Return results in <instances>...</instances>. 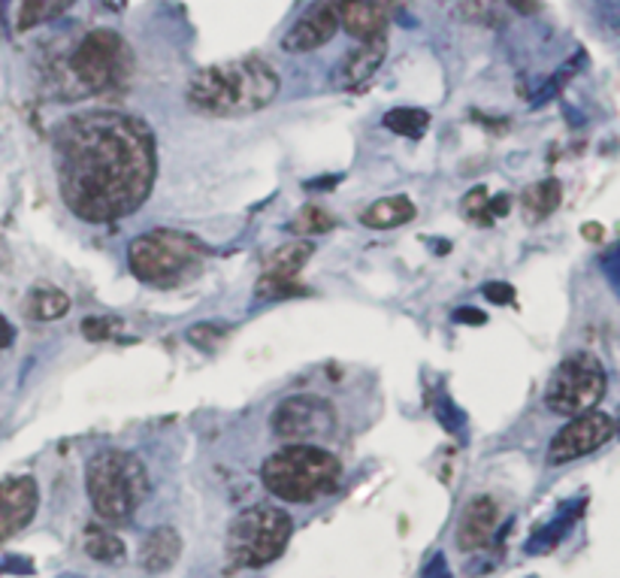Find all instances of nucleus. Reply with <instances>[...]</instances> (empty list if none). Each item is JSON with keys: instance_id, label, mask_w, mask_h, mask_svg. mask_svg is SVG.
<instances>
[{"instance_id": "f257e3e1", "label": "nucleus", "mask_w": 620, "mask_h": 578, "mask_svg": "<svg viewBox=\"0 0 620 578\" xmlns=\"http://www.w3.org/2000/svg\"><path fill=\"white\" fill-rule=\"evenodd\" d=\"M52 158L61 201L89 224L119 222L140 210L157 176L152 128L115 110L77 112L58 124Z\"/></svg>"}, {"instance_id": "ddd939ff", "label": "nucleus", "mask_w": 620, "mask_h": 578, "mask_svg": "<svg viewBox=\"0 0 620 578\" xmlns=\"http://www.w3.org/2000/svg\"><path fill=\"white\" fill-rule=\"evenodd\" d=\"M403 7V0H339V22L355 40L385 34L390 16Z\"/></svg>"}, {"instance_id": "393cba45", "label": "nucleus", "mask_w": 620, "mask_h": 578, "mask_svg": "<svg viewBox=\"0 0 620 578\" xmlns=\"http://www.w3.org/2000/svg\"><path fill=\"white\" fill-rule=\"evenodd\" d=\"M224 336H227V331L218 327V324H194L189 334H185V339L194 348H200V352H215L224 343Z\"/></svg>"}, {"instance_id": "c85d7f7f", "label": "nucleus", "mask_w": 620, "mask_h": 578, "mask_svg": "<svg viewBox=\"0 0 620 578\" xmlns=\"http://www.w3.org/2000/svg\"><path fill=\"white\" fill-rule=\"evenodd\" d=\"M485 297H488L490 303H511L515 288L506 285V282H488V285H485Z\"/></svg>"}, {"instance_id": "f8f14e48", "label": "nucleus", "mask_w": 620, "mask_h": 578, "mask_svg": "<svg viewBox=\"0 0 620 578\" xmlns=\"http://www.w3.org/2000/svg\"><path fill=\"white\" fill-rule=\"evenodd\" d=\"M37 506H40V488L31 476L0 481V545L33 521Z\"/></svg>"}, {"instance_id": "412c9836", "label": "nucleus", "mask_w": 620, "mask_h": 578, "mask_svg": "<svg viewBox=\"0 0 620 578\" xmlns=\"http://www.w3.org/2000/svg\"><path fill=\"white\" fill-rule=\"evenodd\" d=\"M77 0H22L19 7V31H31L37 24L52 22L58 16H64Z\"/></svg>"}, {"instance_id": "1a4fd4ad", "label": "nucleus", "mask_w": 620, "mask_h": 578, "mask_svg": "<svg viewBox=\"0 0 620 578\" xmlns=\"http://www.w3.org/2000/svg\"><path fill=\"white\" fill-rule=\"evenodd\" d=\"M270 427L278 439H288L294 445H309V439L331 436L336 427V412L333 403L315 394H297L278 403V409L270 418Z\"/></svg>"}, {"instance_id": "9d476101", "label": "nucleus", "mask_w": 620, "mask_h": 578, "mask_svg": "<svg viewBox=\"0 0 620 578\" xmlns=\"http://www.w3.org/2000/svg\"><path fill=\"white\" fill-rule=\"evenodd\" d=\"M614 436V418L606 415V412H585V415H576L572 422L560 427L548 445V464L551 467H563L569 460H578V457L597 452L606 443H611Z\"/></svg>"}, {"instance_id": "423d86ee", "label": "nucleus", "mask_w": 620, "mask_h": 578, "mask_svg": "<svg viewBox=\"0 0 620 578\" xmlns=\"http://www.w3.org/2000/svg\"><path fill=\"white\" fill-rule=\"evenodd\" d=\"M294 521L278 506H248L227 527L224 551L233 569H261L285 555Z\"/></svg>"}, {"instance_id": "0eeeda50", "label": "nucleus", "mask_w": 620, "mask_h": 578, "mask_svg": "<svg viewBox=\"0 0 620 578\" xmlns=\"http://www.w3.org/2000/svg\"><path fill=\"white\" fill-rule=\"evenodd\" d=\"M203 255L206 245L182 231H149L128 245L131 273L149 285H164L185 276L191 267H197Z\"/></svg>"}, {"instance_id": "7ed1b4c3", "label": "nucleus", "mask_w": 620, "mask_h": 578, "mask_svg": "<svg viewBox=\"0 0 620 578\" xmlns=\"http://www.w3.org/2000/svg\"><path fill=\"white\" fill-rule=\"evenodd\" d=\"M133 73L131 45L110 28H98L77 43V49L58 64V89L61 98H91L128 85Z\"/></svg>"}, {"instance_id": "6ab92c4d", "label": "nucleus", "mask_w": 620, "mask_h": 578, "mask_svg": "<svg viewBox=\"0 0 620 578\" xmlns=\"http://www.w3.org/2000/svg\"><path fill=\"white\" fill-rule=\"evenodd\" d=\"M563 201V189L557 179H542L521 194V210L527 215V222H542Z\"/></svg>"}, {"instance_id": "4be33fe9", "label": "nucleus", "mask_w": 620, "mask_h": 578, "mask_svg": "<svg viewBox=\"0 0 620 578\" xmlns=\"http://www.w3.org/2000/svg\"><path fill=\"white\" fill-rule=\"evenodd\" d=\"M85 551H89L94 560H100V564H122L124 555H128L122 539L115 534H110V530H103V527H89V534H85Z\"/></svg>"}, {"instance_id": "c756f323", "label": "nucleus", "mask_w": 620, "mask_h": 578, "mask_svg": "<svg viewBox=\"0 0 620 578\" xmlns=\"http://www.w3.org/2000/svg\"><path fill=\"white\" fill-rule=\"evenodd\" d=\"M455 318H457V322H466V324H485V312H481V310H457Z\"/></svg>"}, {"instance_id": "20e7f679", "label": "nucleus", "mask_w": 620, "mask_h": 578, "mask_svg": "<svg viewBox=\"0 0 620 578\" xmlns=\"http://www.w3.org/2000/svg\"><path fill=\"white\" fill-rule=\"evenodd\" d=\"M261 478L278 500L312 503L339 488L343 464L318 445H288L266 457Z\"/></svg>"}, {"instance_id": "9b49d317", "label": "nucleus", "mask_w": 620, "mask_h": 578, "mask_svg": "<svg viewBox=\"0 0 620 578\" xmlns=\"http://www.w3.org/2000/svg\"><path fill=\"white\" fill-rule=\"evenodd\" d=\"M339 0H315L309 10L291 24L288 34L282 37V49L291 55L299 52H315L339 34Z\"/></svg>"}, {"instance_id": "a878e982", "label": "nucleus", "mask_w": 620, "mask_h": 578, "mask_svg": "<svg viewBox=\"0 0 620 578\" xmlns=\"http://www.w3.org/2000/svg\"><path fill=\"white\" fill-rule=\"evenodd\" d=\"M303 285L297 282H273V278H261L255 288L257 301H278V297H297L303 294Z\"/></svg>"}, {"instance_id": "39448f33", "label": "nucleus", "mask_w": 620, "mask_h": 578, "mask_svg": "<svg viewBox=\"0 0 620 578\" xmlns=\"http://www.w3.org/2000/svg\"><path fill=\"white\" fill-rule=\"evenodd\" d=\"M85 490L98 518L128 521L149 497V473L133 452L103 448L85 464Z\"/></svg>"}, {"instance_id": "f03ea898", "label": "nucleus", "mask_w": 620, "mask_h": 578, "mask_svg": "<svg viewBox=\"0 0 620 578\" xmlns=\"http://www.w3.org/2000/svg\"><path fill=\"white\" fill-rule=\"evenodd\" d=\"M278 85V73L266 58L245 55L197 70L189 79L185 98L191 110L212 119H243L276 101Z\"/></svg>"}, {"instance_id": "4468645a", "label": "nucleus", "mask_w": 620, "mask_h": 578, "mask_svg": "<svg viewBox=\"0 0 620 578\" xmlns=\"http://www.w3.org/2000/svg\"><path fill=\"white\" fill-rule=\"evenodd\" d=\"M388 55V37L385 34H376L369 37V40H360V43L343 58V64H339V89L345 91H360L369 85V79L376 77L378 68H382V61Z\"/></svg>"}, {"instance_id": "aec40b11", "label": "nucleus", "mask_w": 620, "mask_h": 578, "mask_svg": "<svg viewBox=\"0 0 620 578\" xmlns=\"http://www.w3.org/2000/svg\"><path fill=\"white\" fill-rule=\"evenodd\" d=\"M24 312H28V318L33 322H58V318H64L67 312H70V297H67L64 291L58 288H33L31 297L24 301Z\"/></svg>"}, {"instance_id": "f3484780", "label": "nucleus", "mask_w": 620, "mask_h": 578, "mask_svg": "<svg viewBox=\"0 0 620 578\" xmlns=\"http://www.w3.org/2000/svg\"><path fill=\"white\" fill-rule=\"evenodd\" d=\"M415 215H418L415 203L397 194V197H382V201L369 203L360 215V222L369 231H394L399 224H409Z\"/></svg>"}, {"instance_id": "cd10ccee", "label": "nucleus", "mask_w": 620, "mask_h": 578, "mask_svg": "<svg viewBox=\"0 0 620 578\" xmlns=\"http://www.w3.org/2000/svg\"><path fill=\"white\" fill-rule=\"evenodd\" d=\"M115 331H119V322L110 318V315H94V318H85V322H82V334L89 336V339H94V343L110 339Z\"/></svg>"}, {"instance_id": "b1692460", "label": "nucleus", "mask_w": 620, "mask_h": 578, "mask_svg": "<svg viewBox=\"0 0 620 578\" xmlns=\"http://www.w3.org/2000/svg\"><path fill=\"white\" fill-rule=\"evenodd\" d=\"M333 215L331 212H324L322 206H306V210H299L294 215V222L288 224L291 234H297L299 240H309V236H318V234H327L333 227Z\"/></svg>"}, {"instance_id": "7c9ffc66", "label": "nucleus", "mask_w": 620, "mask_h": 578, "mask_svg": "<svg viewBox=\"0 0 620 578\" xmlns=\"http://www.w3.org/2000/svg\"><path fill=\"white\" fill-rule=\"evenodd\" d=\"M12 339H16V331H12V324L0 315V348H10Z\"/></svg>"}, {"instance_id": "bb28decb", "label": "nucleus", "mask_w": 620, "mask_h": 578, "mask_svg": "<svg viewBox=\"0 0 620 578\" xmlns=\"http://www.w3.org/2000/svg\"><path fill=\"white\" fill-rule=\"evenodd\" d=\"M464 215L466 219H485L490 222V197L488 189H472L464 197Z\"/></svg>"}, {"instance_id": "a211bd4d", "label": "nucleus", "mask_w": 620, "mask_h": 578, "mask_svg": "<svg viewBox=\"0 0 620 578\" xmlns=\"http://www.w3.org/2000/svg\"><path fill=\"white\" fill-rule=\"evenodd\" d=\"M312 243L309 240H294V243H285L282 249H276L273 255L266 257L264 264V276L261 278H273V282H294L299 270L306 267V261L312 257Z\"/></svg>"}, {"instance_id": "dca6fc26", "label": "nucleus", "mask_w": 620, "mask_h": 578, "mask_svg": "<svg viewBox=\"0 0 620 578\" xmlns=\"http://www.w3.org/2000/svg\"><path fill=\"white\" fill-rule=\"evenodd\" d=\"M179 555H182V536L176 527H155L140 548V564L145 572H166L176 564Z\"/></svg>"}, {"instance_id": "6e6552de", "label": "nucleus", "mask_w": 620, "mask_h": 578, "mask_svg": "<svg viewBox=\"0 0 620 578\" xmlns=\"http://www.w3.org/2000/svg\"><path fill=\"white\" fill-rule=\"evenodd\" d=\"M606 391H609V373L602 367V361L590 352H576L555 369L545 388V406L557 415L576 418L597 409Z\"/></svg>"}, {"instance_id": "473e14b6", "label": "nucleus", "mask_w": 620, "mask_h": 578, "mask_svg": "<svg viewBox=\"0 0 620 578\" xmlns=\"http://www.w3.org/2000/svg\"><path fill=\"white\" fill-rule=\"evenodd\" d=\"M511 3H515V10H521V12L539 10V0H511Z\"/></svg>"}, {"instance_id": "2eb2a0df", "label": "nucleus", "mask_w": 620, "mask_h": 578, "mask_svg": "<svg viewBox=\"0 0 620 578\" xmlns=\"http://www.w3.org/2000/svg\"><path fill=\"white\" fill-rule=\"evenodd\" d=\"M499 524V503L494 497H476L464 509L460 527H457V545L464 551H476L481 545L490 542V536L497 534Z\"/></svg>"}, {"instance_id": "2f4dec72", "label": "nucleus", "mask_w": 620, "mask_h": 578, "mask_svg": "<svg viewBox=\"0 0 620 578\" xmlns=\"http://www.w3.org/2000/svg\"><path fill=\"white\" fill-rule=\"evenodd\" d=\"M581 234L588 236L590 243H599V240H602V236H606V227H602V224H585V227H581Z\"/></svg>"}, {"instance_id": "5701e85b", "label": "nucleus", "mask_w": 620, "mask_h": 578, "mask_svg": "<svg viewBox=\"0 0 620 578\" xmlns=\"http://www.w3.org/2000/svg\"><path fill=\"white\" fill-rule=\"evenodd\" d=\"M385 128L394 131L399 136H409V140H418L424 136V131L430 128V112L424 110H390L385 115Z\"/></svg>"}]
</instances>
